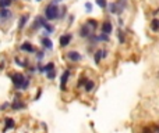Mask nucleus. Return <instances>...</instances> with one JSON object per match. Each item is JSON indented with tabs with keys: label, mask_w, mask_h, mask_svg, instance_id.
Masks as SVG:
<instances>
[{
	"label": "nucleus",
	"mask_w": 159,
	"mask_h": 133,
	"mask_svg": "<svg viewBox=\"0 0 159 133\" xmlns=\"http://www.w3.org/2000/svg\"><path fill=\"white\" fill-rule=\"evenodd\" d=\"M71 76V70H66L62 74V78H60V90L62 92H67V82Z\"/></svg>",
	"instance_id": "nucleus-3"
},
{
	"label": "nucleus",
	"mask_w": 159,
	"mask_h": 133,
	"mask_svg": "<svg viewBox=\"0 0 159 133\" xmlns=\"http://www.w3.org/2000/svg\"><path fill=\"white\" fill-rule=\"evenodd\" d=\"M25 107H27V105H25V103H24V101H21L20 99H14V100H13V103L10 104V108H11L13 111L24 110Z\"/></svg>",
	"instance_id": "nucleus-7"
},
{
	"label": "nucleus",
	"mask_w": 159,
	"mask_h": 133,
	"mask_svg": "<svg viewBox=\"0 0 159 133\" xmlns=\"http://www.w3.org/2000/svg\"><path fill=\"white\" fill-rule=\"evenodd\" d=\"M10 78H11V82H13L14 87L17 90H20L21 86H23V83L25 82V75H23L21 72H14L13 75H10Z\"/></svg>",
	"instance_id": "nucleus-2"
},
{
	"label": "nucleus",
	"mask_w": 159,
	"mask_h": 133,
	"mask_svg": "<svg viewBox=\"0 0 159 133\" xmlns=\"http://www.w3.org/2000/svg\"><path fill=\"white\" fill-rule=\"evenodd\" d=\"M66 14H67V8L66 7L59 8V20H63L64 17H66Z\"/></svg>",
	"instance_id": "nucleus-27"
},
{
	"label": "nucleus",
	"mask_w": 159,
	"mask_h": 133,
	"mask_svg": "<svg viewBox=\"0 0 159 133\" xmlns=\"http://www.w3.org/2000/svg\"><path fill=\"white\" fill-rule=\"evenodd\" d=\"M101 32L105 33V35H110L112 32H113V25H112L110 21L102 22V25H101Z\"/></svg>",
	"instance_id": "nucleus-8"
},
{
	"label": "nucleus",
	"mask_w": 159,
	"mask_h": 133,
	"mask_svg": "<svg viewBox=\"0 0 159 133\" xmlns=\"http://www.w3.org/2000/svg\"><path fill=\"white\" fill-rule=\"evenodd\" d=\"M45 18H46V21L57 20L59 18V6L53 4V3H49L45 7Z\"/></svg>",
	"instance_id": "nucleus-1"
},
{
	"label": "nucleus",
	"mask_w": 159,
	"mask_h": 133,
	"mask_svg": "<svg viewBox=\"0 0 159 133\" xmlns=\"http://www.w3.org/2000/svg\"><path fill=\"white\" fill-rule=\"evenodd\" d=\"M40 94H42V89H39V90H38V94H36V96H35V101H36V100H39Z\"/></svg>",
	"instance_id": "nucleus-34"
},
{
	"label": "nucleus",
	"mask_w": 159,
	"mask_h": 133,
	"mask_svg": "<svg viewBox=\"0 0 159 133\" xmlns=\"http://www.w3.org/2000/svg\"><path fill=\"white\" fill-rule=\"evenodd\" d=\"M73 40V35L71 33H64L60 36V39H59V43H60V47H67L70 45V42Z\"/></svg>",
	"instance_id": "nucleus-6"
},
{
	"label": "nucleus",
	"mask_w": 159,
	"mask_h": 133,
	"mask_svg": "<svg viewBox=\"0 0 159 133\" xmlns=\"http://www.w3.org/2000/svg\"><path fill=\"white\" fill-rule=\"evenodd\" d=\"M106 54H108L106 50H96L95 54H94V61H95V64H101V60L105 58Z\"/></svg>",
	"instance_id": "nucleus-11"
},
{
	"label": "nucleus",
	"mask_w": 159,
	"mask_h": 133,
	"mask_svg": "<svg viewBox=\"0 0 159 133\" xmlns=\"http://www.w3.org/2000/svg\"><path fill=\"white\" fill-rule=\"evenodd\" d=\"M88 79L85 78V76H82V78H80V80H78V85H77V86L78 87H81V86H84V85H85V82H87Z\"/></svg>",
	"instance_id": "nucleus-32"
},
{
	"label": "nucleus",
	"mask_w": 159,
	"mask_h": 133,
	"mask_svg": "<svg viewBox=\"0 0 159 133\" xmlns=\"http://www.w3.org/2000/svg\"><path fill=\"white\" fill-rule=\"evenodd\" d=\"M11 0H0V8H8L11 6Z\"/></svg>",
	"instance_id": "nucleus-24"
},
{
	"label": "nucleus",
	"mask_w": 159,
	"mask_h": 133,
	"mask_svg": "<svg viewBox=\"0 0 159 133\" xmlns=\"http://www.w3.org/2000/svg\"><path fill=\"white\" fill-rule=\"evenodd\" d=\"M94 87H95L94 80H87V82H85V85H84V89H85V92H87V93H91V92L94 90Z\"/></svg>",
	"instance_id": "nucleus-18"
},
{
	"label": "nucleus",
	"mask_w": 159,
	"mask_h": 133,
	"mask_svg": "<svg viewBox=\"0 0 159 133\" xmlns=\"http://www.w3.org/2000/svg\"><path fill=\"white\" fill-rule=\"evenodd\" d=\"M85 24H87V25L91 28V29H92V31H95L96 26H98V21H96V20H92V18L87 20V21H85Z\"/></svg>",
	"instance_id": "nucleus-19"
},
{
	"label": "nucleus",
	"mask_w": 159,
	"mask_h": 133,
	"mask_svg": "<svg viewBox=\"0 0 159 133\" xmlns=\"http://www.w3.org/2000/svg\"><path fill=\"white\" fill-rule=\"evenodd\" d=\"M96 4L102 8V10H105V8L108 7V1H106V0H96Z\"/></svg>",
	"instance_id": "nucleus-28"
},
{
	"label": "nucleus",
	"mask_w": 159,
	"mask_h": 133,
	"mask_svg": "<svg viewBox=\"0 0 159 133\" xmlns=\"http://www.w3.org/2000/svg\"><path fill=\"white\" fill-rule=\"evenodd\" d=\"M28 20H29V14H24V16H21L20 21H18V29H20V31L25 28V25L28 24Z\"/></svg>",
	"instance_id": "nucleus-14"
},
{
	"label": "nucleus",
	"mask_w": 159,
	"mask_h": 133,
	"mask_svg": "<svg viewBox=\"0 0 159 133\" xmlns=\"http://www.w3.org/2000/svg\"><path fill=\"white\" fill-rule=\"evenodd\" d=\"M116 6H117V10H119V16L126 10V6H127V0H116L114 1Z\"/></svg>",
	"instance_id": "nucleus-16"
},
{
	"label": "nucleus",
	"mask_w": 159,
	"mask_h": 133,
	"mask_svg": "<svg viewBox=\"0 0 159 133\" xmlns=\"http://www.w3.org/2000/svg\"><path fill=\"white\" fill-rule=\"evenodd\" d=\"M46 78L49 79V80H53V79L56 78V71H49V72H46Z\"/></svg>",
	"instance_id": "nucleus-29"
},
{
	"label": "nucleus",
	"mask_w": 159,
	"mask_h": 133,
	"mask_svg": "<svg viewBox=\"0 0 159 133\" xmlns=\"http://www.w3.org/2000/svg\"><path fill=\"white\" fill-rule=\"evenodd\" d=\"M92 29L88 26L87 24H82L81 26H80V31H78V35H80V38H84V39H87L88 36L92 33Z\"/></svg>",
	"instance_id": "nucleus-4"
},
{
	"label": "nucleus",
	"mask_w": 159,
	"mask_h": 133,
	"mask_svg": "<svg viewBox=\"0 0 159 133\" xmlns=\"http://www.w3.org/2000/svg\"><path fill=\"white\" fill-rule=\"evenodd\" d=\"M36 1H42V0H36Z\"/></svg>",
	"instance_id": "nucleus-38"
},
{
	"label": "nucleus",
	"mask_w": 159,
	"mask_h": 133,
	"mask_svg": "<svg viewBox=\"0 0 159 133\" xmlns=\"http://www.w3.org/2000/svg\"><path fill=\"white\" fill-rule=\"evenodd\" d=\"M67 58H69L70 61H73V63H78V61L82 60V55H81V53L77 51V50H70V51L67 53Z\"/></svg>",
	"instance_id": "nucleus-5"
},
{
	"label": "nucleus",
	"mask_w": 159,
	"mask_h": 133,
	"mask_svg": "<svg viewBox=\"0 0 159 133\" xmlns=\"http://www.w3.org/2000/svg\"><path fill=\"white\" fill-rule=\"evenodd\" d=\"M31 85V76H25V82L23 83V86L20 90H28V87Z\"/></svg>",
	"instance_id": "nucleus-21"
},
{
	"label": "nucleus",
	"mask_w": 159,
	"mask_h": 133,
	"mask_svg": "<svg viewBox=\"0 0 159 133\" xmlns=\"http://www.w3.org/2000/svg\"><path fill=\"white\" fill-rule=\"evenodd\" d=\"M11 1H13V0H11Z\"/></svg>",
	"instance_id": "nucleus-39"
},
{
	"label": "nucleus",
	"mask_w": 159,
	"mask_h": 133,
	"mask_svg": "<svg viewBox=\"0 0 159 133\" xmlns=\"http://www.w3.org/2000/svg\"><path fill=\"white\" fill-rule=\"evenodd\" d=\"M85 10H87V13H92V10H94V6H92V3H85Z\"/></svg>",
	"instance_id": "nucleus-31"
},
{
	"label": "nucleus",
	"mask_w": 159,
	"mask_h": 133,
	"mask_svg": "<svg viewBox=\"0 0 159 133\" xmlns=\"http://www.w3.org/2000/svg\"><path fill=\"white\" fill-rule=\"evenodd\" d=\"M110 38H109V35H105V33H101V35H98V42H109Z\"/></svg>",
	"instance_id": "nucleus-26"
},
{
	"label": "nucleus",
	"mask_w": 159,
	"mask_h": 133,
	"mask_svg": "<svg viewBox=\"0 0 159 133\" xmlns=\"http://www.w3.org/2000/svg\"><path fill=\"white\" fill-rule=\"evenodd\" d=\"M20 50H21V51H25V53H35V47H34V45H32L31 42H24V43H21Z\"/></svg>",
	"instance_id": "nucleus-10"
},
{
	"label": "nucleus",
	"mask_w": 159,
	"mask_h": 133,
	"mask_svg": "<svg viewBox=\"0 0 159 133\" xmlns=\"http://www.w3.org/2000/svg\"><path fill=\"white\" fill-rule=\"evenodd\" d=\"M3 68H4V61H3V63L0 64V70H3Z\"/></svg>",
	"instance_id": "nucleus-37"
},
{
	"label": "nucleus",
	"mask_w": 159,
	"mask_h": 133,
	"mask_svg": "<svg viewBox=\"0 0 159 133\" xmlns=\"http://www.w3.org/2000/svg\"><path fill=\"white\" fill-rule=\"evenodd\" d=\"M16 128V122H14V119L13 118H4V129H3V133L6 132V130H8V129H14Z\"/></svg>",
	"instance_id": "nucleus-12"
},
{
	"label": "nucleus",
	"mask_w": 159,
	"mask_h": 133,
	"mask_svg": "<svg viewBox=\"0 0 159 133\" xmlns=\"http://www.w3.org/2000/svg\"><path fill=\"white\" fill-rule=\"evenodd\" d=\"M117 38H119V42L121 43V45L126 42V38H124V32H123V31H119V33H117Z\"/></svg>",
	"instance_id": "nucleus-30"
},
{
	"label": "nucleus",
	"mask_w": 159,
	"mask_h": 133,
	"mask_svg": "<svg viewBox=\"0 0 159 133\" xmlns=\"http://www.w3.org/2000/svg\"><path fill=\"white\" fill-rule=\"evenodd\" d=\"M143 133H154V132H152V129H149V128H145L143 130Z\"/></svg>",
	"instance_id": "nucleus-35"
},
{
	"label": "nucleus",
	"mask_w": 159,
	"mask_h": 133,
	"mask_svg": "<svg viewBox=\"0 0 159 133\" xmlns=\"http://www.w3.org/2000/svg\"><path fill=\"white\" fill-rule=\"evenodd\" d=\"M11 16H13V14H11V11H10L8 8H0V20L6 21V20H8Z\"/></svg>",
	"instance_id": "nucleus-15"
},
{
	"label": "nucleus",
	"mask_w": 159,
	"mask_h": 133,
	"mask_svg": "<svg viewBox=\"0 0 159 133\" xmlns=\"http://www.w3.org/2000/svg\"><path fill=\"white\" fill-rule=\"evenodd\" d=\"M151 29L154 32H158L159 31V20L158 18H154L151 22Z\"/></svg>",
	"instance_id": "nucleus-20"
},
{
	"label": "nucleus",
	"mask_w": 159,
	"mask_h": 133,
	"mask_svg": "<svg viewBox=\"0 0 159 133\" xmlns=\"http://www.w3.org/2000/svg\"><path fill=\"white\" fill-rule=\"evenodd\" d=\"M35 57H36V60L40 61V60H43V57H45V49L43 50H35Z\"/></svg>",
	"instance_id": "nucleus-23"
},
{
	"label": "nucleus",
	"mask_w": 159,
	"mask_h": 133,
	"mask_svg": "<svg viewBox=\"0 0 159 133\" xmlns=\"http://www.w3.org/2000/svg\"><path fill=\"white\" fill-rule=\"evenodd\" d=\"M55 70V63H48L46 65H43V72H49V71H53Z\"/></svg>",
	"instance_id": "nucleus-25"
},
{
	"label": "nucleus",
	"mask_w": 159,
	"mask_h": 133,
	"mask_svg": "<svg viewBox=\"0 0 159 133\" xmlns=\"http://www.w3.org/2000/svg\"><path fill=\"white\" fill-rule=\"evenodd\" d=\"M8 107H10V103H4V104L0 105V110L3 111V110H6V108H8Z\"/></svg>",
	"instance_id": "nucleus-33"
},
{
	"label": "nucleus",
	"mask_w": 159,
	"mask_h": 133,
	"mask_svg": "<svg viewBox=\"0 0 159 133\" xmlns=\"http://www.w3.org/2000/svg\"><path fill=\"white\" fill-rule=\"evenodd\" d=\"M108 7H109V11H110L112 14H117V16H119V10H117V6H116V3H114V1L110 3Z\"/></svg>",
	"instance_id": "nucleus-22"
},
{
	"label": "nucleus",
	"mask_w": 159,
	"mask_h": 133,
	"mask_svg": "<svg viewBox=\"0 0 159 133\" xmlns=\"http://www.w3.org/2000/svg\"><path fill=\"white\" fill-rule=\"evenodd\" d=\"M46 22H48V21H46V18H45V17H43V16H38L36 18H35V21H34L32 28H34V29H39V28H42V26H43Z\"/></svg>",
	"instance_id": "nucleus-9"
},
{
	"label": "nucleus",
	"mask_w": 159,
	"mask_h": 133,
	"mask_svg": "<svg viewBox=\"0 0 159 133\" xmlns=\"http://www.w3.org/2000/svg\"><path fill=\"white\" fill-rule=\"evenodd\" d=\"M156 14H158V10H154V11H152V16L156 17Z\"/></svg>",
	"instance_id": "nucleus-36"
},
{
	"label": "nucleus",
	"mask_w": 159,
	"mask_h": 133,
	"mask_svg": "<svg viewBox=\"0 0 159 133\" xmlns=\"http://www.w3.org/2000/svg\"><path fill=\"white\" fill-rule=\"evenodd\" d=\"M40 43H42V47H43L45 50H52V49H53V42L49 39L48 36H45L43 39L40 40Z\"/></svg>",
	"instance_id": "nucleus-13"
},
{
	"label": "nucleus",
	"mask_w": 159,
	"mask_h": 133,
	"mask_svg": "<svg viewBox=\"0 0 159 133\" xmlns=\"http://www.w3.org/2000/svg\"><path fill=\"white\" fill-rule=\"evenodd\" d=\"M42 28L45 29V32H43V35H45V36H49L50 33H53V32H55V26H53L52 24H49V22H46L43 26H42Z\"/></svg>",
	"instance_id": "nucleus-17"
}]
</instances>
